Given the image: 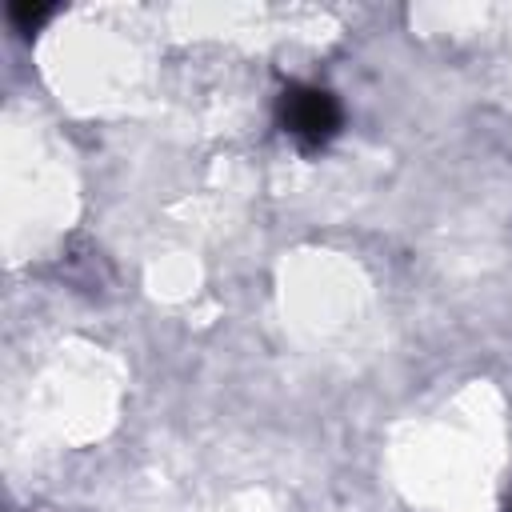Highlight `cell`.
<instances>
[{"mask_svg": "<svg viewBox=\"0 0 512 512\" xmlns=\"http://www.w3.org/2000/svg\"><path fill=\"white\" fill-rule=\"evenodd\" d=\"M280 124H284L300 144L316 148V144H324V140L336 136V128H340V104H336V96L324 92V88H304V84H296V88H288V92L280 96Z\"/></svg>", "mask_w": 512, "mask_h": 512, "instance_id": "1", "label": "cell"}, {"mask_svg": "<svg viewBox=\"0 0 512 512\" xmlns=\"http://www.w3.org/2000/svg\"><path fill=\"white\" fill-rule=\"evenodd\" d=\"M8 16H12V24H16L20 32H36V28L52 16V4H24V0H16V4L8 8Z\"/></svg>", "mask_w": 512, "mask_h": 512, "instance_id": "2", "label": "cell"}]
</instances>
